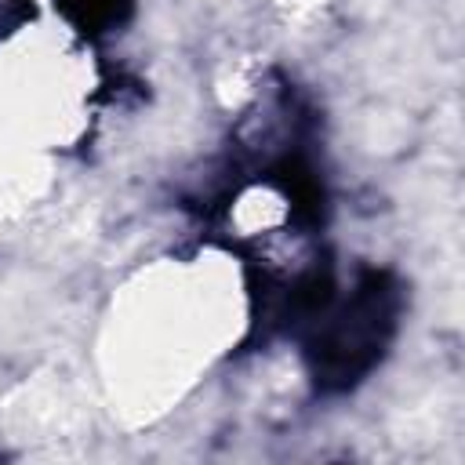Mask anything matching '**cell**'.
I'll return each instance as SVG.
<instances>
[{
	"instance_id": "obj_2",
	"label": "cell",
	"mask_w": 465,
	"mask_h": 465,
	"mask_svg": "<svg viewBox=\"0 0 465 465\" xmlns=\"http://www.w3.org/2000/svg\"><path fill=\"white\" fill-rule=\"evenodd\" d=\"M69 4V15L84 22V29H102L113 25L120 18V4L124 0H62Z\"/></svg>"
},
{
	"instance_id": "obj_1",
	"label": "cell",
	"mask_w": 465,
	"mask_h": 465,
	"mask_svg": "<svg viewBox=\"0 0 465 465\" xmlns=\"http://www.w3.org/2000/svg\"><path fill=\"white\" fill-rule=\"evenodd\" d=\"M400 305H403V294L389 272H381V269L360 272L349 298L334 309L327 305L316 316L320 327H316L312 349H309L316 385L341 392V389H352L356 381H363L378 367V360L385 356V349L396 334Z\"/></svg>"
}]
</instances>
